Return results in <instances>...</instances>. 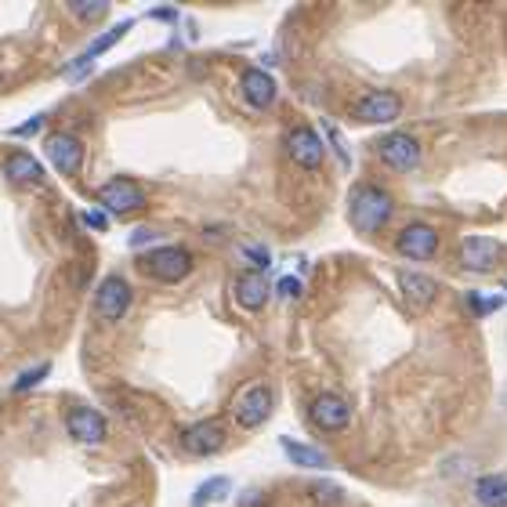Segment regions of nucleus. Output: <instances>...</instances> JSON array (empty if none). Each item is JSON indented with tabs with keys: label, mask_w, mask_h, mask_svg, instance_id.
Here are the masks:
<instances>
[{
	"label": "nucleus",
	"mask_w": 507,
	"mask_h": 507,
	"mask_svg": "<svg viewBox=\"0 0 507 507\" xmlns=\"http://www.w3.org/2000/svg\"><path fill=\"white\" fill-rule=\"evenodd\" d=\"M392 211H396V200L388 196L380 185H359L352 192V200H348V221H352L356 232H363V236L380 232L388 225V218H392Z\"/></svg>",
	"instance_id": "obj_1"
},
{
	"label": "nucleus",
	"mask_w": 507,
	"mask_h": 507,
	"mask_svg": "<svg viewBox=\"0 0 507 507\" xmlns=\"http://www.w3.org/2000/svg\"><path fill=\"white\" fill-rule=\"evenodd\" d=\"M272 410H276V396H272V388L265 380H250V384L236 388V396L228 403L232 420H236L243 432H254V427L268 424Z\"/></svg>",
	"instance_id": "obj_2"
},
{
	"label": "nucleus",
	"mask_w": 507,
	"mask_h": 507,
	"mask_svg": "<svg viewBox=\"0 0 507 507\" xmlns=\"http://www.w3.org/2000/svg\"><path fill=\"white\" fill-rule=\"evenodd\" d=\"M142 268L160 283H181L192 272V254L178 243H167V247H156V250L142 254Z\"/></svg>",
	"instance_id": "obj_3"
},
{
	"label": "nucleus",
	"mask_w": 507,
	"mask_h": 507,
	"mask_svg": "<svg viewBox=\"0 0 507 507\" xmlns=\"http://www.w3.org/2000/svg\"><path fill=\"white\" fill-rule=\"evenodd\" d=\"M225 442H228V427H225L221 417L196 420V424H188L185 432H181V449L192 453V457H211V453H218Z\"/></svg>",
	"instance_id": "obj_4"
},
{
	"label": "nucleus",
	"mask_w": 507,
	"mask_h": 507,
	"mask_svg": "<svg viewBox=\"0 0 507 507\" xmlns=\"http://www.w3.org/2000/svg\"><path fill=\"white\" fill-rule=\"evenodd\" d=\"M131 283L124 276H105L95 290V311H98V319L105 323H120L127 316V308H131Z\"/></svg>",
	"instance_id": "obj_5"
},
{
	"label": "nucleus",
	"mask_w": 507,
	"mask_h": 507,
	"mask_svg": "<svg viewBox=\"0 0 507 507\" xmlns=\"http://www.w3.org/2000/svg\"><path fill=\"white\" fill-rule=\"evenodd\" d=\"M44 149H48L51 167H55L58 174H65V178L81 174V167H84V142L76 138V134H69V131H51L48 142H44Z\"/></svg>",
	"instance_id": "obj_6"
},
{
	"label": "nucleus",
	"mask_w": 507,
	"mask_h": 507,
	"mask_svg": "<svg viewBox=\"0 0 507 507\" xmlns=\"http://www.w3.org/2000/svg\"><path fill=\"white\" fill-rule=\"evenodd\" d=\"M65 432L73 442H84V446H102L109 435V420L95 410V406H73L65 413Z\"/></svg>",
	"instance_id": "obj_7"
},
{
	"label": "nucleus",
	"mask_w": 507,
	"mask_h": 507,
	"mask_svg": "<svg viewBox=\"0 0 507 507\" xmlns=\"http://www.w3.org/2000/svg\"><path fill=\"white\" fill-rule=\"evenodd\" d=\"M377 156L380 160L392 167V171H413L417 164H420V142L413 138V134H406V131H392V134H384L380 142H377Z\"/></svg>",
	"instance_id": "obj_8"
},
{
	"label": "nucleus",
	"mask_w": 507,
	"mask_h": 507,
	"mask_svg": "<svg viewBox=\"0 0 507 507\" xmlns=\"http://www.w3.org/2000/svg\"><path fill=\"white\" fill-rule=\"evenodd\" d=\"M308 420L319 427V432H344L348 424H352V406H348L341 396H334V392H319L316 399H311V406H308Z\"/></svg>",
	"instance_id": "obj_9"
},
{
	"label": "nucleus",
	"mask_w": 507,
	"mask_h": 507,
	"mask_svg": "<svg viewBox=\"0 0 507 507\" xmlns=\"http://www.w3.org/2000/svg\"><path fill=\"white\" fill-rule=\"evenodd\" d=\"M287 152H290V160H294L297 167L316 171V167L323 164V156H326V145H323V138H319L316 127L297 124V127L287 131Z\"/></svg>",
	"instance_id": "obj_10"
},
{
	"label": "nucleus",
	"mask_w": 507,
	"mask_h": 507,
	"mask_svg": "<svg viewBox=\"0 0 507 507\" xmlns=\"http://www.w3.org/2000/svg\"><path fill=\"white\" fill-rule=\"evenodd\" d=\"M98 204L102 211H112V214H134L145 207V192L131 178H112L98 188Z\"/></svg>",
	"instance_id": "obj_11"
},
{
	"label": "nucleus",
	"mask_w": 507,
	"mask_h": 507,
	"mask_svg": "<svg viewBox=\"0 0 507 507\" xmlns=\"http://www.w3.org/2000/svg\"><path fill=\"white\" fill-rule=\"evenodd\" d=\"M403 112V98L396 91H370L352 105V116L359 124H392Z\"/></svg>",
	"instance_id": "obj_12"
},
{
	"label": "nucleus",
	"mask_w": 507,
	"mask_h": 507,
	"mask_svg": "<svg viewBox=\"0 0 507 507\" xmlns=\"http://www.w3.org/2000/svg\"><path fill=\"white\" fill-rule=\"evenodd\" d=\"M396 247L410 261H427V257H435V250H439V232L432 225H424V221H413V225H406L399 232Z\"/></svg>",
	"instance_id": "obj_13"
},
{
	"label": "nucleus",
	"mask_w": 507,
	"mask_h": 507,
	"mask_svg": "<svg viewBox=\"0 0 507 507\" xmlns=\"http://www.w3.org/2000/svg\"><path fill=\"white\" fill-rule=\"evenodd\" d=\"M500 254H503L500 243L489 240V236H467L460 243V265L467 272H493L496 261H500Z\"/></svg>",
	"instance_id": "obj_14"
},
{
	"label": "nucleus",
	"mask_w": 507,
	"mask_h": 507,
	"mask_svg": "<svg viewBox=\"0 0 507 507\" xmlns=\"http://www.w3.org/2000/svg\"><path fill=\"white\" fill-rule=\"evenodd\" d=\"M232 297H236V304L247 308V311H261L268 304L265 272H243V276H236V283H232Z\"/></svg>",
	"instance_id": "obj_15"
},
{
	"label": "nucleus",
	"mask_w": 507,
	"mask_h": 507,
	"mask_svg": "<svg viewBox=\"0 0 507 507\" xmlns=\"http://www.w3.org/2000/svg\"><path fill=\"white\" fill-rule=\"evenodd\" d=\"M240 88H243V98H247L254 109H268L272 102H276V95H280L276 81H272V76H268L265 69H254V65L243 73Z\"/></svg>",
	"instance_id": "obj_16"
},
{
	"label": "nucleus",
	"mask_w": 507,
	"mask_h": 507,
	"mask_svg": "<svg viewBox=\"0 0 507 507\" xmlns=\"http://www.w3.org/2000/svg\"><path fill=\"white\" fill-rule=\"evenodd\" d=\"M280 446H283V457H287L294 467H304V472H326V467H330V457H326L319 446H311V442L280 439Z\"/></svg>",
	"instance_id": "obj_17"
},
{
	"label": "nucleus",
	"mask_w": 507,
	"mask_h": 507,
	"mask_svg": "<svg viewBox=\"0 0 507 507\" xmlns=\"http://www.w3.org/2000/svg\"><path fill=\"white\" fill-rule=\"evenodd\" d=\"M399 290H403V297H406L413 308H427V304L439 297V283L427 280V276H420V272H410V268L399 272Z\"/></svg>",
	"instance_id": "obj_18"
},
{
	"label": "nucleus",
	"mask_w": 507,
	"mask_h": 507,
	"mask_svg": "<svg viewBox=\"0 0 507 507\" xmlns=\"http://www.w3.org/2000/svg\"><path fill=\"white\" fill-rule=\"evenodd\" d=\"M4 178L15 181V185H36V181H44V164L36 160L33 152H12L8 160H4Z\"/></svg>",
	"instance_id": "obj_19"
},
{
	"label": "nucleus",
	"mask_w": 507,
	"mask_h": 507,
	"mask_svg": "<svg viewBox=\"0 0 507 507\" xmlns=\"http://www.w3.org/2000/svg\"><path fill=\"white\" fill-rule=\"evenodd\" d=\"M475 503L479 507H507V472L482 475L475 482Z\"/></svg>",
	"instance_id": "obj_20"
},
{
	"label": "nucleus",
	"mask_w": 507,
	"mask_h": 507,
	"mask_svg": "<svg viewBox=\"0 0 507 507\" xmlns=\"http://www.w3.org/2000/svg\"><path fill=\"white\" fill-rule=\"evenodd\" d=\"M228 493H232V482H228L225 475H214V479H207V482L196 486V493H192V503H188V507H211V503L225 500Z\"/></svg>",
	"instance_id": "obj_21"
},
{
	"label": "nucleus",
	"mask_w": 507,
	"mask_h": 507,
	"mask_svg": "<svg viewBox=\"0 0 507 507\" xmlns=\"http://www.w3.org/2000/svg\"><path fill=\"white\" fill-rule=\"evenodd\" d=\"M131 26H134L131 19H124V22H116V26L109 29V33H102V36H98V41H91V44H88V51H84V58L91 62V58H98L102 51H109V48H116V44H120V36H124V33H127Z\"/></svg>",
	"instance_id": "obj_22"
},
{
	"label": "nucleus",
	"mask_w": 507,
	"mask_h": 507,
	"mask_svg": "<svg viewBox=\"0 0 507 507\" xmlns=\"http://www.w3.org/2000/svg\"><path fill=\"white\" fill-rule=\"evenodd\" d=\"M69 15L81 19V22H95L102 15H109V0H69Z\"/></svg>",
	"instance_id": "obj_23"
},
{
	"label": "nucleus",
	"mask_w": 507,
	"mask_h": 507,
	"mask_svg": "<svg viewBox=\"0 0 507 507\" xmlns=\"http://www.w3.org/2000/svg\"><path fill=\"white\" fill-rule=\"evenodd\" d=\"M48 373H51V363H36L33 370H22V373L15 377V384H12V392H29V388H36Z\"/></svg>",
	"instance_id": "obj_24"
},
{
	"label": "nucleus",
	"mask_w": 507,
	"mask_h": 507,
	"mask_svg": "<svg viewBox=\"0 0 507 507\" xmlns=\"http://www.w3.org/2000/svg\"><path fill=\"white\" fill-rule=\"evenodd\" d=\"M464 301H467V308H472L475 316H489V311L503 308V301H507V297H489V294H479V290H472V294H464Z\"/></svg>",
	"instance_id": "obj_25"
},
{
	"label": "nucleus",
	"mask_w": 507,
	"mask_h": 507,
	"mask_svg": "<svg viewBox=\"0 0 507 507\" xmlns=\"http://www.w3.org/2000/svg\"><path fill=\"white\" fill-rule=\"evenodd\" d=\"M308 496H316L319 503L334 507V503H341V500H344V489H341V486H334V482H323V479H319V482H311V486H308Z\"/></svg>",
	"instance_id": "obj_26"
},
{
	"label": "nucleus",
	"mask_w": 507,
	"mask_h": 507,
	"mask_svg": "<svg viewBox=\"0 0 507 507\" xmlns=\"http://www.w3.org/2000/svg\"><path fill=\"white\" fill-rule=\"evenodd\" d=\"M44 120H48V116H44V112H36V116H33V120H26L22 127H12L8 134H12V138H33L36 131H41V127H44Z\"/></svg>",
	"instance_id": "obj_27"
},
{
	"label": "nucleus",
	"mask_w": 507,
	"mask_h": 507,
	"mask_svg": "<svg viewBox=\"0 0 507 507\" xmlns=\"http://www.w3.org/2000/svg\"><path fill=\"white\" fill-rule=\"evenodd\" d=\"M323 131H326V138L334 142V149H337V156H341V164L348 167V164H352V156H348V145H344V138L337 134V127H334L330 120H323Z\"/></svg>",
	"instance_id": "obj_28"
},
{
	"label": "nucleus",
	"mask_w": 507,
	"mask_h": 507,
	"mask_svg": "<svg viewBox=\"0 0 507 507\" xmlns=\"http://www.w3.org/2000/svg\"><path fill=\"white\" fill-rule=\"evenodd\" d=\"M276 290H280V297H301V280L297 276H283L280 283H276Z\"/></svg>",
	"instance_id": "obj_29"
},
{
	"label": "nucleus",
	"mask_w": 507,
	"mask_h": 507,
	"mask_svg": "<svg viewBox=\"0 0 507 507\" xmlns=\"http://www.w3.org/2000/svg\"><path fill=\"white\" fill-rule=\"evenodd\" d=\"M84 221H88L91 228H98V232H102V228H109V218L102 214V207H91V211H84Z\"/></svg>",
	"instance_id": "obj_30"
},
{
	"label": "nucleus",
	"mask_w": 507,
	"mask_h": 507,
	"mask_svg": "<svg viewBox=\"0 0 507 507\" xmlns=\"http://www.w3.org/2000/svg\"><path fill=\"white\" fill-rule=\"evenodd\" d=\"M152 236H156V228H134V232H131V247L138 250V247H142V243H149Z\"/></svg>",
	"instance_id": "obj_31"
},
{
	"label": "nucleus",
	"mask_w": 507,
	"mask_h": 507,
	"mask_svg": "<svg viewBox=\"0 0 507 507\" xmlns=\"http://www.w3.org/2000/svg\"><path fill=\"white\" fill-rule=\"evenodd\" d=\"M152 19H164V22H178V12L174 8H156V12H149Z\"/></svg>",
	"instance_id": "obj_32"
},
{
	"label": "nucleus",
	"mask_w": 507,
	"mask_h": 507,
	"mask_svg": "<svg viewBox=\"0 0 507 507\" xmlns=\"http://www.w3.org/2000/svg\"><path fill=\"white\" fill-rule=\"evenodd\" d=\"M503 410H507V392H503Z\"/></svg>",
	"instance_id": "obj_33"
}]
</instances>
